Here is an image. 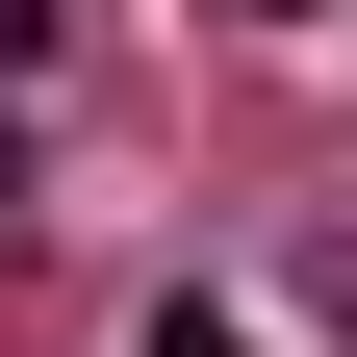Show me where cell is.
<instances>
[{"label":"cell","mask_w":357,"mask_h":357,"mask_svg":"<svg viewBox=\"0 0 357 357\" xmlns=\"http://www.w3.org/2000/svg\"><path fill=\"white\" fill-rule=\"evenodd\" d=\"M0 204H26V128H0Z\"/></svg>","instance_id":"cell-4"},{"label":"cell","mask_w":357,"mask_h":357,"mask_svg":"<svg viewBox=\"0 0 357 357\" xmlns=\"http://www.w3.org/2000/svg\"><path fill=\"white\" fill-rule=\"evenodd\" d=\"M153 357H255V306H204V281H178V306H153Z\"/></svg>","instance_id":"cell-1"},{"label":"cell","mask_w":357,"mask_h":357,"mask_svg":"<svg viewBox=\"0 0 357 357\" xmlns=\"http://www.w3.org/2000/svg\"><path fill=\"white\" fill-rule=\"evenodd\" d=\"M332 332H357V230H332Z\"/></svg>","instance_id":"cell-3"},{"label":"cell","mask_w":357,"mask_h":357,"mask_svg":"<svg viewBox=\"0 0 357 357\" xmlns=\"http://www.w3.org/2000/svg\"><path fill=\"white\" fill-rule=\"evenodd\" d=\"M26 77H52V0H0V102H26Z\"/></svg>","instance_id":"cell-2"}]
</instances>
